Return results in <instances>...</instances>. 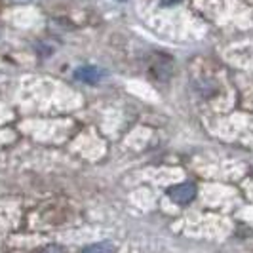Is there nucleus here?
<instances>
[{"label": "nucleus", "mask_w": 253, "mask_h": 253, "mask_svg": "<svg viewBox=\"0 0 253 253\" xmlns=\"http://www.w3.org/2000/svg\"><path fill=\"white\" fill-rule=\"evenodd\" d=\"M168 196L173 200L175 204H190L194 198H196V187L192 183H179V185H173L168 189Z\"/></svg>", "instance_id": "1"}, {"label": "nucleus", "mask_w": 253, "mask_h": 253, "mask_svg": "<svg viewBox=\"0 0 253 253\" xmlns=\"http://www.w3.org/2000/svg\"><path fill=\"white\" fill-rule=\"evenodd\" d=\"M76 78H80V80H84L88 84H95L101 78V73L95 67H82V69L76 71Z\"/></svg>", "instance_id": "2"}, {"label": "nucleus", "mask_w": 253, "mask_h": 253, "mask_svg": "<svg viewBox=\"0 0 253 253\" xmlns=\"http://www.w3.org/2000/svg\"><path fill=\"white\" fill-rule=\"evenodd\" d=\"M82 253H116V248L109 242H99V244H91L88 248H84Z\"/></svg>", "instance_id": "3"}, {"label": "nucleus", "mask_w": 253, "mask_h": 253, "mask_svg": "<svg viewBox=\"0 0 253 253\" xmlns=\"http://www.w3.org/2000/svg\"><path fill=\"white\" fill-rule=\"evenodd\" d=\"M42 253H67L63 248H59V246H50V248H46Z\"/></svg>", "instance_id": "4"}, {"label": "nucleus", "mask_w": 253, "mask_h": 253, "mask_svg": "<svg viewBox=\"0 0 253 253\" xmlns=\"http://www.w3.org/2000/svg\"><path fill=\"white\" fill-rule=\"evenodd\" d=\"M120 2H124V0H120Z\"/></svg>", "instance_id": "5"}]
</instances>
